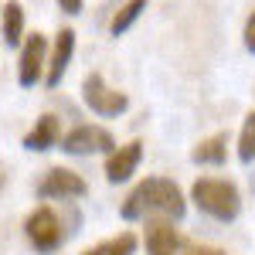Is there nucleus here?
<instances>
[{"instance_id": "423d86ee", "label": "nucleus", "mask_w": 255, "mask_h": 255, "mask_svg": "<svg viewBox=\"0 0 255 255\" xmlns=\"http://www.w3.org/2000/svg\"><path fill=\"white\" fill-rule=\"evenodd\" d=\"M38 194L41 197H51V201H75V197L89 194V184L82 180V174L68 170V167H55L48 170L44 180L38 184Z\"/></svg>"}, {"instance_id": "f3484780", "label": "nucleus", "mask_w": 255, "mask_h": 255, "mask_svg": "<svg viewBox=\"0 0 255 255\" xmlns=\"http://www.w3.org/2000/svg\"><path fill=\"white\" fill-rule=\"evenodd\" d=\"M245 48L255 55V14L249 20H245Z\"/></svg>"}, {"instance_id": "dca6fc26", "label": "nucleus", "mask_w": 255, "mask_h": 255, "mask_svg": "<svg viewBox=\"0 0 255 255\" xmlns=\"http://www.w3.org/2000/svg\"><path fill=\"white\" fill-rule=\"evenodd\" d=\"M238 160H242V163H252L255 160V113H249L245 126H242V136H238Z\"/></svg>"}, {"instance_id": "6ab92c4d", "label": "nucleus", "mask_w": 255, "mask_h": 255, "mask_svg": "<svg viewBox=\"0 0 255 255\" xmlns=\"http://www.w3.org/2000/svg\"><path fill=\"white\" fill-rule=\"evenodd\" d=\"M184 255H225L221 249H208V245H194V249H187Z\"/></svg>"}, {"instance_id": "0eeeda50", "label": "nucleus", "mask_w": 255, "mask_h": 255, "mask_svg": "<svg viewBox=\"0 0 255 255\" xmlns=\"http://www.w3.org/2000/svg\"><path fill=\"white\" fill-rule=\"evenodd\" d=\"M48 65V38L44 34H27L24 48H20V68H17V82L24 89L38 85V79L44 75Z\"/></svg>"}, {"instance_id": "7ed1b4c3", "label": "nucleus", "mask_w": 255, "mask_h": 255, "mask_svg": "<svg viewBox=\"0 0 255 255\" xmlns=\"http://www.w3.org/2000/svg\"><path fill=\"white\" fill-rule=\"evenodd\" d=\"M82 99H85V106H89L96 116H102V119L119 116V113H126V106H129L126 92L106 85V79H102L99 72L85 75V82H82Z\"/></svg>"}, {"instance_id": "20e7f679", "label": "nucleus", "mask_w": 255, "mask_h": 255, "mask_svg": "<svg viewBox=\"0 0 255 255\" xmlns=\"http://www.w3.org/2000/svg\"><path fill=\"white\" fill-rule=\"evenodd\" d=\"M24 235H27V242L38 249V252H55L61 242H65V228H61L58 215L48 208V204H41V208H34L31 215H27V221H24Z\"/></svg>"}, {"instance_id": "39448f33", "label": "nucleus", "mask_w": 255, "mask_h": 255, "mask_svg": "<svg viewBox=\"0 0 255 255\" xmlns=\"http://www.w3.org/2000/svg\"><path fill=\"white\" fill-rule=\"evenodd\" d=\"M58 143H61L65 153H75V157H85V153H113L116 150L113 133H106L102 126H75Z\"/></svg>"}, {"instance_id": "ddd939ff", "label": "nucleus", "mask_w": 255, "mask_h": 255, "mask_svg": "<svg viewBox=\"0 0 255 255\" xmlns=\"http://www.w3.org/2000/svg\"><path fill=\"white\" fill-rule=\"evenodd\" d=\"M3 41L14 48L24 41V7H20L17 0H10L7 7H3Z\"/></svg>"}, {"instance_id": "f03ea898", "label": "nucleus", "mask_w": 255, "mask_h": 255, "mask_svg": "<svg viewBox=\"0 0 255 255\" xmlns=\"http://www.w3.org/2000/svg\"><path fill=\"white\" fill-rule=\"evenodd\" d=\"M191 197H194L197 208L204 215H211L215 221H235L238 211H242L238 187L232 180H221V177H201V180H194Z\"/></svg>"}, {"instance_id": "9b49d317", "label": "nucleus", "mask_w": 255, "mask_h": 255, "mask_svg": "<svg viewBox=\"0 0 255 255\" xmlns=\"http://www.w3.org/2000/svg\"><path fill=\"white\" fill-rule=\"evenodd\" d=\"M58 139H61L58 119H55V116H41L38 123L31 126V133L24 136V146H27V150H34V153H41V150H51Z\"/></svg>"}, {"instance_id": "2eb2a0df", "label": "nucleus", "mask_w": 255, "mask_h": 255, "mask_svg": "<svg viewBox=\"0 0 255 255\" xmlns=\"http://www.w3.org/2000/svg\"><path fill=\"white\" fill-rule=\"evenodd\" d=\"M143 10H146V0H126V3H123V10H119L116 17H113L109 31H113V34L119 38L123 31H129V27H133V20H136Z\"/></svg>"}, {"instance_id": "f257e3e1", "label": "nucleus", "mask_w": 255, "mask_h": 255, "mask_svg": "<svg viewBox=\"0 0 255 255\" xmlns=\"http://www.w3.org/2000/svg\"><path fill=\"white\" fill-rule=\"evenodd\" d=\"M187 211V201L180 194L170 177H146L133 187V194L126 197L123 204V218L126 221H153V218H163V221H180Z\"/></svg>"}, {"instance_id": "1a4fd4ad", "label": "nucleus", "mask_w": 255, "mask_h": 255, "mask_svg": "<svg viewBox=\"0 0 255 255\" xmlns=\"http://www.w3.org/2000/svg\"><path fill=\"white\" fill-rule=\"evenodd\" d=\"M72 51H75V31L72 27H61L55 34V48H51V58H48V68H44V82L55 89L61 79H65V68L72 61Z\"/></svg>"}, {"instance_id": "4468645a", "label": "nucleus", "mask_w": 255, "mask_h": 255, "mask_svg": "<svg viewBox=\"0 0 255 255\" xmlns=\"http://www.w3.org/2000/svg\"><path fill=\"white\" fill-rule=\"evenodd\" d=\"M133 249H136V235L133 232H123L116 238H106V242H99L92 249H85L82 255H133Z\"/></svg>"}, {"instance_id": "f8f14e48", "label": "nucleus", "mask_w": 255, "mask_h": 255, "mask_svg": "<svg viewBox=\"0 0 255 255\" xmlns=\"http://www.w3.org/2000/svg\"><path fill=\"white\" fill-rule=\"evenodd\" d=\"M225 153H228V136L218 133V136L201 139L191 157H194V163H211V167H218V163H225Z\"/></svg>"}, {"instance_id": "6e6552de", "label": "nucleus", "mask_w": 255, "mask_h": 255, "mask_svg": "<svg viewBox=\"0 0 255 255\" xmlns=\"http://www.w3.org/2000/svg\"><path fill=\"white\" fill-rule=\"evenodd\" d=\"M139 157H143V143H126V146H116L109 160H106V180L109 184H123V180H129V177L136 174L139 167Z\"/></svg>"}, {"instance_id": "9d476101", "label": "nucleus", "mask_w": 255, "mask_h": 255, "mask_svg": "<svg viewBox=\"0 0 255 255\" xmlns=\"http://www.w3.org/2000/svg\"><path fill=\"white\" fill-rule=\"evenodd\" d=\"M180 249V235H177L174 221L153 218L146 221V252L150 255H177Z\"/></svg>"}, {"instance_id": "a211bd4d", "label": "nucleus", "mask_w": 255, "mask_h": 255, "mask_svg": "<svg viewBox=\"0 0 255 255\" xmlns=\"http://www.w3.org/2000/svg\"><path fill=\"white\" fill-rule=\"evenodd\" d=\"M58 7L65 14H82V0H58Z\"/></svg>"}]
</instances>
